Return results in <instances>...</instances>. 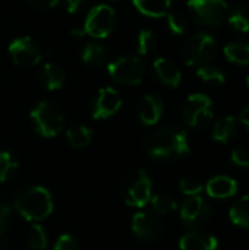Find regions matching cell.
I'll return each mask as SVG.
<instances>
[{
  "label": "cell",
  "mask_w": 249,
  "mask_h": 250,
  "mask_svg": "<svg viewBox=\"0 0 249 250\" xmlns=\"http://www.w3.org/2000/svg\"><path fill=\"white\" fill-rule=\"evenodd\" d=\"M229 22L239 32H249V7H238L229 16Z\"/></svg>",
  "instance_id": "obj_29"
},
{
  "label": "cell",
  "mask_w": 249,
  "mask_h": 250,
  "mask_svg": "<svg viewBox=\"0 0 249 250\" xmlns=\"http://www.w3.org/2000/svg\"><path fill=\"white\" fill-rule=\"evenodd\" d=\"M213 215V207L201 195L188 196L181 208V218L189 229L198 227Z\"/></svg>",
  "instance_id": "obj_11"
},
{
  "label": "cell",
  "mask_w": 249,
  "mask_h": 250,
  "mask_svg": "<svg viewBox=\"0 0 249 250\" xmlns=\"http://www.w3.org/2000/svg\"><path fill=\"white\" fill-rule=\"evenodd\" d=\"M122 107V98L119 92L112 86H104L97 92L92 103V117L95 120L109 119L114 116Z\"/></svg>",
  "instance_id": "obj_12"
},
{
  "label": "cell",
  "mask_w": 249,
  "mask_h": 250,
  "mask_svg": "<svg viewBox=\"0 0 249 250\" xmlns=\"http://www.w3.org/2000/svg\"><path fill=\"white\" fill-rule=\"evenodd\" d=\"M66 139L72 148H85L92 141V130L87 126H76L66 132Z\"/></svg>",
  "instance_id": "obj_23"
},
{
  "label": "cell",
  "mask_w": 249,
  "mask_h": 250,
  "mask_svg": "<svg viewBox=\"0 0 249 250\" xmlns=\"http://www.w3.org/2000/svg\"><path fill=\"white\" fill-rule=\"evenodd\" d=\"M7 246V236L4 230H0V250H4Z\"/></svg>",
  "instance_id": "obj_39"
},
{
  "label": "cell",
  "mask_w": 249,
  "mask_h": 250,
  "mask_svg": "<svg viewBox=\"0 0 249 250\" xmlns=\"http://www.w3.org/2000/svg\"><path fill=\"white\" fill-rule=\"evenodd\" d=\"M138 47H136V50H138V54L139 56H147V54H150L154 48H156V45H157V38H156V35H154V32L153 31H150V29H142L141 32H139V35H138Z\"/></svg>",
  "instance_id": "obj_27"
},
{
  "label": "cell",
  "mask_w": 249,
  "mask_h": 250,
  "mask_svg": "<svg viewBox=\"0 0 249 250\" xmlns=\"http://www.w3.org/2000/svg\"><path fill=\"white\" fill-rule=\"evenodd\" d=\"M18 163L12 157V154L3 151L0 152V183L7 182L16 171Z\"/></svg>",
  "instance_id": "obj_28"
},
{
  "label": "cell",
  "mask_w": 249,
  "mask_h": 250,
  "mask_svg": "<svg viewBox=\"0 0 249 250\" xmlns=\"http://www.w3.org/2000/svg\"><path fill=\"white\" fill-rule=\"evenodd\" d=\"M238 133V120L233 116L222 117L213 127V139L220 144L230 142Z\"/></svg>",
  "instance_id": "obj_18"
},
{
  "label": "cell",
  "mask_w": 249,
  "mask_h": 250,
  "mask_svg": "<svg viewBox=\"0 0 249 250\" xmlns=\"http://www.w3.org/2000/svg\"><path fill=\"white\" fill-rule=\"evenodd\" d=\"M154 72L156 75L158 76V79L167 85V86H172V88H178L181 85V81H182V73L179 70V67L169 59L166 57H158L154 64Z\"/></svg>",
  "instance_id": "obj_17"
},
{
  "label": "cell",
  "mask_w": 249,
  "mask_h": 250,
  "mask_svg": "<svg viewBox=\"0 0 249 250\" xmlns=\"http://www.w3.org/2000/svg\"><path fill=\"white\" fill-rule=\"evenodd\" d=\"M247 85H248V88H249V75H248V78H247Z\"/></svg>",
  "instance_id": "obj_40"
},
{
  "label": "cell",
  "mask_w": 249,
  "mask_h": 250,
  "mask_svg": "<svg viewBox=\"0 0 249 250\" xmlns=\"http://www.w3.org/2000/svg\"><path fill=\"white\" fill-rule=\"evenodd\" d=\"M229 218L235 226L249 229V195L242 196L229 211Z\"/></svg>",
  "instance_id": "obj_22"
},
{
  "label": "cell",
  "mask_w": 249,
  "mask_h": 250,
  "mask_svg": "<svg viewBox=\"0 0 249 250\" xmlns=\"http://www.w3.org/2000/svg\"><path fill=\"white\" fill-rule=\"evenodd\" d=\"M10 218V207L7 204H0V230H4Z\"/></svg>",
  "instance_id": "obj_35"
},
{
  "label": "cell",
  "mask_w": 249,
  "mask_h": 250,
  "mask_svg": "<svg viewBox=\"0 0 249 250\" xmlns=\"http://www.w3.org/2000/svg\"><path fill=\"white\" fill-rule=\"evenodd\" d=\"M181 250H219V240L204 231H191L182 236L179 242Z\"/></svg>",
  "instance_id": "obj_14"
},
{
  "label": "cell",
  "mask_w": 249,
  "mask_h": 250,
  "mask_svg": "<svg viewBox=\"0 0 249 250\" xmlns=\"http://www.w3.org/2000/svg\"><path fill=\"white\" fill-rule=\"evenodd\" d=\"M225 56L229 62L235 64H249V44L248 42H230L225 47Z\"/></svg>",
  "instance_id": "obj_21"
},
{
  "label": "cell",
  "mask_w": 249,
  "mask_h": 250,
  "mask_svg": "<svg viewBox=\"0 0 249 250\" xmlns=\"http://www.w3.org/2000/svg\"><path fill=\"white\" fill-rule=\"evenodd\" d=\"M9 54L12 62L21 67H32L41 60V50L38 44L29 37L15 38L9 44Z\"/></svg>",
  "instance_id": "obj_10"
},
{
  "label": "cell",
  "mask_w": 249,
  "mask_h": 250,
  "mask_svg": "<svg viewBox=\"0 0 249 250\" xmlns=\"http://www.w3.org/2000/svg\"><path fill=\"white\" fill-rule=\"evenodd\" d=\"M216 54V40L205 32L192 35L183 47V60L188 66H204Z\"/></svg>",
  "instance_id": "obj_7"
},
{
  "label": "cell",
  "mask_w": 249,
  "mask_h": 250,
  "mask_svg": "<svg viewBox=\"0 0 249 250\" xmlns=\"http://www.w3.org/2000/svg\"><path fill=\"white\" fill-rule=\"evenodd\" d=\"M197 76L208 85H223L226 82L225 73L220 69L208 66V64L200 66L197 70Z\"/></svg>",
  "instance_id": "obj_26"
},
{
  "label": "cell",
  "mask_w": 249,
  "mask_h": 250,
  "mask_svg": "<svg viewBox=\"0 0 249 250\" xmlns=\"http://www.w3.org/2000/svg\"><path fill=\"white\" fill-rule=\"evenodd\" d=\"M54 250H78V243L70 234H62L54 243Z\"/></svg>",
  "instance_id": "obj_34"
},
{
  "label": "cell",
  "mask_w": 249,
  "mask_h": 250,
  "mask_svg": "<svg viewBox=\"0 0 249 250\" xmlns=\"http://www.w3.org/2000/svg\"><path fill=\"white\" fill-rule=\"evenodd\" d=\"M41 81L44 86L50 91L60 89L65 82V72L60 66L54 63H47L41 69Z\"/></svg>",
  "instance_id": "obj_20"
},
{
  "label": "cell",
  "mask_w": 249,
  "mask_h": 250,
  "mask_svg": "<svg viewBox=\"0 0 249 250\" xmlns=\"http://www.w3.org/2000/svg\"><path fill=\"white\" fill-rule=\"evenodd\" d=\"M139 120L145 126H154L163 116V101L156 95H145L138 105Z\"/></svg>",
  "instance_id": "obj_15"
},
{
  "label": "cell",
  "mask_w": 249,
  "mask_h": 250,
  "mask_svg": "<svg viewBox=\"0 0 249 250\" xmlns=\"http://www.w3.org/2000/svg\"><path fill=\"white\" fill-rule=\"evenodd\" d=\"M31 120L38 135L44 138H54L60 133L65 125V116L62 110L48 101L38 103L31 111Z\"/></svg>",
  "instance_id": "obj_3"
},
{
  "label": "cell",
  "mask_w": 249,
  "mask_h": 250,
  "mask_svg": "<svg viewBox=\"0 0 249 250\" xmlns=\"http://www.w3.org/2000/svg\"><path fill=\"white\" fill-rule=\"evenodd\" d=\"M134 234L145 242H153L160 239L163 234V224L160 218L151 212H138L134 215L131 223Z\"/></svg>",
  "instance_id": "obj_13"
},
{
  "label": "cell",
  "mask_w": 249,
  "mask_h": 250,
  "mask_svg": "<svg viewBox=\"0 0 249 250\" xmlns=\"http://www.w3.org/2000/svg\"><path fill=\"white\" fill-rule=\"evenodd\" d=\"M136 10L148 18H161L169 13L172 0H132Z\"/></svg>",
  "instance_id": "obj_19"
},
{
  "label": "cell",
  "mask_w": 249,
  "mask_h": 250,
  "mask_svg": "<svg viewBox=\"0 0 249 250\" xmlns=\"http://www.w3.org/2000/svg\"><path fill=\"white\" fill-rule=\"evenodd\" d=\"M205 192L210 198L214 199H227L235 196L238 192V182L229 176H216L208 180L205 185Z\"/></svg>",
  "instance_id": "obj_16"
},
{
  "label": "cell",
  "mask_w": 249,
  "mask_h": 250,
  "mask_svg": "<svg viewBox=\"0 0 249 250\" xmlns=\"http://www.w3.org/2000/svg\"><path fill=\"white\" fill-rule=\"evenodd\" d=\"M81 59L90 67L101 66L104 63V59H106L104 47L101 44H97V42H90V44H87L84 47L82 54H81Z\"/></svg>",
  "instance_id": "obj_24"
},
{
  "label": "cell",
  "mask_w": 249,
  "mask_h": 250,
  "mask_svg": "<svg viewBox=\"0 0 249 250\" xmlns=\"http://www.w3.org/2000/svg\"><path fill=\"white\" fill-rule=\"evenodd\" d=\"M179 189L186 196H197L201 195V192L204 190V185L197 177H183L179 182Z\"/></svg>",
  "instance_id": "obj_32"
},
{
  "label": "cell",
  "mask_w": 249,
  "mask_h": 250,
  "mask_svg": "<svg viewBox=\"0 0 249 250\" xmlns=\"http://www.w3.org/2000/svg\"><path fill=\"white\" fill-rule=\"evenodd\" d=\"M107 70L110 76L125 85H138L144 79L145 75V63L139 56H125L113 60Z\"/></svg>",
  "instance_id": "obj_5"
},
{
  "label": "cell",
  "mask_w": 249,
  "mask_h": 250,
  "mask_svg": "<svg viewBox=\"0 0 249 250\" xmlns=\"http://www.w3.org/2000/svg\"><path fill=\"white\" fill-rule=\"evenodd\" d=\"M114 22H116V13L113 7L109 4H98L88 12L84 23V32L92 38L103 40L112 34L114 28Z\"/></svg>",
  "instance_id": "obj_8"
},
{
  "label": "cell",
  "mask_w": 249,
  "mask_h": 250,
  "mask_svg": "<svg viewBox=\"0 0 249 250\" xmlns=\"http://www.w3.org/2000/svg\"><path fill=\"white\" fill-rule=\"evenodd\" d=\"M150 202L153 205V209L160 215H167V214L173 212L178 208V202H176L175 196H172L167 192L156 193L154 196H151Z\"/></svg>",
  "instance_id": "obj_25"
},
{
  "label": "cell",
  "mask_w": 249,
  "mask_h": 250,
  "mask_svg": "<svg viewBox=\"0 0 249 250\" xmlns=\"http://www.w3.org/2000/svg\"><path fill=\"white\" fill-rule=\"evenodd\" d=\"M16 212L26 221H43L54 208L51 193L41 186H32L22 190L13 202Z\"/></svg>",
  "instance_id": "obj_2"
},
{
  "label": "cell",
  "mask_w": 249,
  "mask_h": 250,
  "mask_svg": "<svg viewBox=\"0 0 249 250\" xmlns=\"http://www.w3.org/2000/svg\"><path fill=\"white\" fill-rule=\"evenodd\" d=\"M145 149L156 160H176L189 152V139L185 130L167 126L147 139Z\"/></svg>",
  "instance_id": "obj_1"
},
{
  "label": "cell",
  "mask_w": 249,
  "mask_h": 250,
  "mask_svg": "<svg viewBox=\"0 0 249 250\" xmlns=\"http://www.w3.org/2000/svg\"><path fill=\"white\" fill-rule=\"evenodd\" d=\"M232 163L238 167H249V144L245 145H239L232 151Z\"/></svg>",
  "instance_id": "obj_33"
},
{
  "label": "cell",
  "mask_w": 249,
  "mask_h": 250,
  "mask_svg": "<svg viewBox=\"0 0 249 250\" xmlns=\"http://www.w3.org/2000/svg\"><path fill=\"white\" fill-rule=\"evenodd\" d=\"M167 26L175 35H182L188 29V19L182 12H169L167 13Z\"/></svg>",
  "instance_id": "obj_30"
},
{
  "label": "cell",
  "mask_w": 249,
  "mask_h": 250,
  "mask_svg": "<svg viewBox=\"0 0 249 250\" xmlns=\"http://www.w3.org/2000/svg\"><path fill=\"white\" fill-rule=\"evenodd\" d=\"M239 122H241V123L249 130V105L242 110V113H241V116H239Z\"/></svg>",
  "instance_id": "obj_38"
},
{
  "label": "cell",
  "mask_w": 249,
  "mask_h": 250,
  "mask_svg": "<svg viewBox=\"0 0 249 250\" xmlns=\"http://www.w3.org/2000/svg\"><path fill=\"white\" fill-rule=\"evenodd\" d=\"M153 183L147 171L135 170L128 174L123 183L122 196L126 205L134 208H142L151 201Z\"/></svg>",
  "instance_id": "obj_4"
},
{
  "label": "cell",
  "mask_w": 249,
  "mask_h": 250,
  "mask_svg": "<svg viewBox=\"0 0 249 250\" xmlns=\"http://www.w3.org/2000/svg\"><path fill=\"white\" fill-rule=\"evenodd\" d=\"M188 9L203 25L217 26L227 18V3L225 0H189Z\"/></svg>",
  "instance_id": "obj_9"
},
{
  "label": "cell",
  "mask_w": 249,
  "mask_h": 250,
  "mask_svg": "<svg viewBox=\"0 0 249 250\" xmlns=\"http://www.w3.org/2000/svg\"><path fill=\"white\" fill-rule=\"evenodd\" d=\"M65 1H66V7L69 13H76L84 4V0H65Z\"/></svg>",
  "instance_id": "obj_37"
},
{
  "label": "cell",
  "mask_w": 249,
  "mask_h": 250,
  "mask_svg": "<svg viewBox=\"0 0 249 250\" xmlns=\"http://www.w3.org/2000/svg\"><path fill=\"white\" fill-rule=\"evenodd\" d=\"M183 119L186 125L195 130L204 129L213 119V103L205 94H192L183 105Z\"/></svg>",
  "instance_id": "obj_6"
},
{
  "label": "cell",
  "mask_w": 249,
  "mask_h": 250,
  "mask_svg": "<svg viewBox=\"0 0 249 250\" xmlns=\"http://www.w3.org/2000/svg\"><path fill=\"white\" fill-rule=\"evenodd\" d=\"M47 234L41 226H32L28 231V245L35 250H43L47 248Z\"/></svg>",
  "instance_id": "obj_31"
},
{
  "label": "cell",
  "mask_w": 249,
  "mask_h": 250,
  "mask_svg": "<svg viewBox=\"0 0 249 250\" xmlns=\"http://www.w3.org/2000/svg\"><path fill=\"white\" fill-rule=\"evenodd\" d=\"M28 1L37 9H51L59 3V0H28Z\"/></svg>",
  "instance_id": "obj_36"
}]
</instances>
